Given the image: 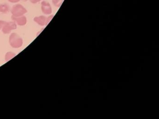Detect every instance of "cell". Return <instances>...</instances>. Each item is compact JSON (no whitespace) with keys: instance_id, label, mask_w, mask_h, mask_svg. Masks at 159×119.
I'll return each mask as SVG.
<instances>
[{"instance_id":"cell-10","label":"cell","mask_w":159,"mask_h":119,"mask_svg":"<svg viewBox=\"0 0 159 119\" xmlns=\"http://www.w3.org/2000/svg\"><path fill=\"white\" fill-rule=\"evenodd\" d=\"M6 21H3V20H0V30L2 29L4 24H5Z\"/></svg>"},{"instance_id":"cell-4","label":"cell","mask_w":159,"mask_h":119,"mask_svg":"<svg viewBox=\"0 0 159 119\" xmlns=\"http://www.w3.org/2000/svg\"><path fill=\"white\" fill-rule=\"evenodd\" d=\"M41 9L43 13L45 15H50L52 13V8L48 2L43 1L41 2Z\"/></svg>"},{"instance_id":"cell-9","label":"cell","mask_w":159,"mask_h":119,"mask_svg":"<svg viewBox=\"0 0 159 119\" xmlns=\"http://www.w3.org/2000/svg\"><path fill=\"white\" fill-rule=\"evenodd\" d=\"M64 0H52V3L55 6L59 7L62 5Z\"/></svg>"},{"instance_id":"cell-13","label":"cell","mask_w":159,"mask_h":119,"mask_svg":"<svg viewBox=\"0 0 159 119\" xmlns=\"http://www.w3.org/2000/svg\"><path fill=\"white\" fill-rule=\"evenodd\" d=\"M11 3H17L20 2V0H8Z\"/></svg>"},{"instance_id":"cell-5","label":"cell","mask_w":159,"mask_h":119,"mask_svg":"<svg viewBox=\"0 0 159 119\" xmlns=\"http://www.w3.org/2000/svg\"><path fill=\"white\" fill-rule=\"evenodd\" d=\"M12 19L13 21L15 22L17 25H19V26H22L26 25L27 21L26 17L24 15L18 17H15L12 16Z\"/></svg>"},{"instance_id":"cell-6","label":"cell","mask_w":159,"mask_h":119,"mask_svg":"<svg viewBox=\"0 0 159 119\" xmlns=\"http://www.w3.org/2000/svg\"><path fill=\"white\" fill-rule=\"evenodd\" d=\"M34 20L40 26L47 25V17L45 16L41 15L35 17L34 18Z\"/></svg>"},{"instance_id":"cell-2","label":"cell","mask_w":159,"mask_h":119,"mask_svg":"<svg viewBox=\"0 0 159 119\" xmlns=\"http://www.w3.org/2000/svg\"><path fill=\"white\" fill-rule=\"evenodd\" d=\"M27 12V10L25 8V7L20 4L15 5L11 10V13L12 16L15 17L24 15Z\"/></svg>"},{"instance_id":"cell-14","label":"cell","mask_w":159,"mask_h":119,"mask_svg":"<svg viewBox=\"0 0 159 119\" xmlns=\"http://www.w3.org/2000/svg\"><path fill=\"white\" fill-rule=\"evenodd\" d=\"M21 1V0H20ZM22 1H24V2H27V1H28V0H22Z\"/></svg>"},{"instance_id":"cell-8","label":"cell","mask_w":159,"mask_h":119,"mask_svg":"<svg viewBox=\"0 0 159 119\" xmlns=\"http://www.w3.org/2000/svg\"><path fill=\"white\" fill-rule=\"evenodd\" d=\"M16 55L13 52H8L5 55V60H6V62H8V61H10L11 59L13 58Z\"/></svg>"},{"instance_id":"cell-7","label":"cell","mask_w":159,"mask_h":119,"mask_svg":"<svg viewBox=\"0 0 159 119\" xmlns=\"http://www.w3.org/2000/svg\"><path fill=\"white\" fill-rule=\"evenodd\" d=\"M10 7L7 4H0V14H6L9 12Z\"/></svg>"},{"instance_id":"cell-3","label":"cell","mask_w":159,"mask_h":119,"mask_svg":"<svg viewBox=\"0 0 159 119\" xmlns=\"http://www.w3.org/2000/svg\"><path fill=\"white\" fill-rule=\"evenodd\" d=\"M17 28V24L14 21L5 22L2 28V31L4 34H9Z\"/></svg>"},{"instance_id":"cell-12","label":"cell","mask_w":159,"mask_h":119,"mask_svg":"<svg viewBox=\"0 0 159 119\" xmlns=\"http://www.w3.org/2000/svg\"><path fill=\"white\" fill-rule=\"evenodd\" d=\"M41 1L42 0H30V1L33 4L37 3Z\"/></svg>"},{"instance_id":"cell-11","label":"cell","mask_w":159,"mask_h":119,"mask_svg":"<svg viewBox=\"0 0 159 119\" xmlns=\"http://www.w3.org/2000/svg\"><path fill=\"white\" fill-rule=\"evenodd\" d=\"M53 17V15H51L48 17H47V25L50 22V21L52 20Z\"/></svg>"},{"instance_id":"cell-1","label":"cell","mask_w":159,"mask_h":119,"mask_svg":"<svg viewBox=\"0 0 159 119\" xmlns=\"http://www.w3.org/2000/svg\"><path fill=\"white\" fill-rule=\"evenodd\" d=\"M10 45L13 48H20L22 46L23 40L22 38L16 33H12L9 38Z\"/></svg>"}]
</instances>
